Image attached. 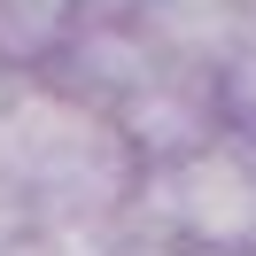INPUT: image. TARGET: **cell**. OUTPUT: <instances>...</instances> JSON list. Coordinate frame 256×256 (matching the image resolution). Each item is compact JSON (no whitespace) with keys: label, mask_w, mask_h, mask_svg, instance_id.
I'll list each match as a JSON object with an SVG mask.
<instances>
[{"label":"cell","mask_w":256,"mask_h":256,"mask_svg":"<svg viewBox=\"0 0 256 256\" xmlns=\"http://www.w3.org/2000/svg\"><path fill=\"white\" fill-rule=\"evenodd\" d=\"M0 171L24 194L32 233H109L140 202V148L109 101L78 86H24L0 101Z\"/></svg>","instance_id":"obj_1"},{"label":"cell","mask_w":256,"mask_h":256,"mask_svg":"<svg viewBox=\"0 0 256 256\" xmlns=\"http://www.w3.org/2000/svg\"><path fill=\"white\" fill-rule=\"evenodd\" d=\"M140 202L171 240L202 256H256V163L240 132H210L186 156L156 163V178H140Z\"/></svg>","instance_id":"obj_2"},{"label":"cell","mask_w":256,"mask_h":256,"mask_svg":"<svg viewBox=\"0 0 256 256\" xmlns=\"http://www.w3.org/2000/svg\"><path fill=\"white\" fill-rule=\"evenodd\" d=\"M86 24V0H0V62L39 70L47 54H62Z\"/></svg>","instance_id":"obj_3"},{"label":"cell","mask_w":256,"mask_h":256,"mask_svg":"<svg viewBox=\"0 0 256 256\" xmlns=\"http://www.w3.org/2000/svg\"><path fill=\"white\" fill-rule=\"evenodd\" d=\"M16 233H32V218H24V194L8 186V171H0V240H16Z\"/></svg>","instance_id":"obj_4"},{"label":"cell","mask_w":256,"mask_h":256,"mask_svg":"<svg viewBox=\"0 0 256 256\" xmlns=\"http://www.w3.org/2000/svg\"><path fill=\"white\" fill-rule=\"evenodd\" d=\"M8 94H16V70H8V62H0V101H8Z\"/></svg>","instance_id":"obj_5"}]
</instances>
